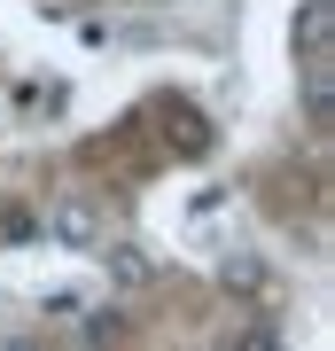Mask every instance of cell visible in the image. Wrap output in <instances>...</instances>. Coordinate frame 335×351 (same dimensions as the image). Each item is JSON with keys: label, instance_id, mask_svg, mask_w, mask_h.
<instances>
[{"label": "cell", "instance_id": "cell-4", "mask_svg": "<svg viewBox=\"0 0 335 351\" xmlns=\"http://www.w3.org/2000/svg\"><path fill=\"white\" fill-rule=\"evenodd\" d=\"M94 258H101V274H110L117 289H149L156 281V258L140 250V242H110V250H94Z\"/></svg>", "mask_w": 335, "mask_h": 351}, {"label": "cell", "instance_id": "cell-8", "mask_svg": "<svg viewBox=\"0 0 335 351\" xmlns=\"http://www.w3.org/2000/svg\"><path fill=\"white\" fill-rule=\"evenodd\" d=\"M226 351H281L273 328H242V336H226Z\"/></svg>", "mask_w": 335, "mask_h": 351}, {"label": "cell", "instance_id": "cell-3", "mask_svg": "<svg viewBox=\"0 0 335 351\" xmlns=\"http://www.w3.org/2000/svg\"><path fill=\"white\" fill-rule=\"evenodd\" d=\"M219 289H226V297L265 304V297H273V265H265L258 250H226V258H219Z\"/></svg>", "mask_w": 335, "mask_h": 351}, {"label": "cell", "instance_id": "cell-1", "mask_svg": "<svg viewBox=\"0 0 335 351\" xmlns=\"http://www.w3.org/2000/svg\"><path fill=\"white\" fill-rule=\"evenodd\" d=\"M39 234H47L55 250H78V258H94V250H101V211H94L86 195H62L55 211L39 219Z\"/></svg>", "mask_w": 335, "mask_h": 351}, {"label": "cell", "instance_id": "cell-9", "mask_svg": "<svg viewBox=\"0 0 335 351\" xmlns=\"http://www.w3.org/2000/svg\"><path fill=\"white\" fill-rule=\"evenodd\" d=\"M8 351H32V343H8Z\"/></svg>", "mask_w": 335, "mask_h": 351}, {"label": "cell", "instance_id": "cell-6", "mask_svg": "<svg viewBox=\"0 0 335 351\" xmlns=\"http://www.w3.org/2000/svg\"><path fill=\"white\" fill-rule=\"evenodd\" d=\"M172 149L179 156H203V149H211V125H203L195 110H172Z\"/></svg>", "mask_w": 335, "mask_h": 351}, {"label": "cell", "instance_id": "cell-7", "mask_svg": "<svg viewBox=\"0 0 335 351\" xmlns=\"http://www.w3.org/2000/svg\"><path fill=\"white\" fill-rule=\"evenodd\" d=\"M117 336H125V313H94V320H86V343H94V351H110Z\"/></svg>", "mask_w": 335, "mask_h": 351}, {"label": "cell", "instance_id": "cell-2", "mask_svg": "<svg viewBox=\"0 0 335 351\" xmlns=\"http://www.w3.org/2000/svg\"><path fill=\"white\" fill-rule=\"evenodd\" d=\"M288 47H297L304 63H327L335 55V0H304L297 24H288Z\"/></svg>", "mask_w": 335, "mask_h": 351}, {"label": "cell", "instance_id": "cell-5", "mask_svg": "<svg viewBox=\"0 0 335 351\" xmlns=\"http://www.w3.org/2000/svg\"><path fill=\"white\" fill-rule=\"evenodd\" d=\"M304 117H312V125H335V71L327 63H304Z\"/></svg>", "mask_w": 335, "mask_h": 351}]
</instances>
